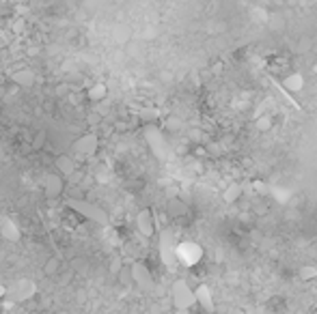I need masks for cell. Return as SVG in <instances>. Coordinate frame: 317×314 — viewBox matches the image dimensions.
Masks as SVG:
<instances>
[{"instance_id":"44dd1931","label":"cell","mask_w":317,"mask_h":314,"mask_svg":"<svg viewBox=\"0 0 317 314\" xmlns=\"http://www.w3.org/2000/svg\"><path fill=\"white\" fill-rule=\"evenodd\" d=\"M272 125H274V123H272V116H270V114H261V116H259V119L255 121V127H257L261 134L270 132Z\"/></svg>"},{"instance_id":"ac0fdd59","label":"cell","mask_w":317,"mask_h":314,"mask_svg":"<svg viewBox=\"0 0 317 314\" xmlns=\"http://www.w3.org/2000/svg\"><path fill=\"white\" fill-rule=\"evenodd\" d=\"M168 213L173 215V218H181V215H186L188 211V207H186V202L181 200V198H171L168 200Z\"/></svg>"},{"instance_id":"4316f807","label":"cell","mask_w":317,"mask_h":314,"mask_svg":"<svg viewBox=\"0 0 317 314\" xmlns=\"http://www.w3.org/2000/svg\"><path fill=\"white\" fill-rule=\"evenodd\" d=\"M65 93H67V86H65V84H61V86L56 88V95H65Z\"/></svg>"},{"instance_id":"9c48e42d","label":"cell","mask_w":317,"mask_h":314,"mask_svg":"<svg viewBox=\"0 0 317 314\" xmlns=\"http://www.w3.org/2000/svg\"><path fill=\"white\" fill-rule=\"evenodd\" d=\"M136 228H138V233L147 239H151L155 235L158 224H155V215L151 209H140L138 211V215H136Z\"/></svg>"},{"instance_id":"8992f818","label":"cell","mask_w":317,"mask_h":314,"mask_svg":"<svg viewBox=\"0 0 317 314\" xmlns=\"http://www.w3.org/2000/svg\"><path fill=\"white\" fill-rule=\"evenodd\" d=\"M97 149H100V138L89 132V134H82L74 145H71V151L80 157H95L97 155Z\"/></svg>"},{"instance_id":"f546056e","label":"cell","mask_w":317,"mask_h":314,"mask_svg":"<svg viewBox=\"0 0 317 314\" xmlns=\"http://www.w3.org/2000/svg\"><path fill=\"white\" fill-rule=\"evenodd\" d=\"M0 13H2V4H0Z\"/></svg>"},{"instance_id":"484cf974","label":"cell","mask_w":317,"mask_h":314,"mask_svg":"<svg viewBox=\"0 0 317 314\" xmlns=\"http://www.w3.org/2000/svg\"><path fill=\"white\" fill-rule=\"evenodd\" d=\"M190 138L192 140H201V138H203V132H199V129H190Z\"/></svg>"},{"instance_id":"52a82bcc","label":"cell","mask_w":317,"mask_h":314,"mask_svg":"<svg viewBox=\"0 0 317 314\" xmlns=\"http://www.w3.org/2000/svg\"><path fill=\"white\" fill-rule=\"evenodd\" d=\"M145 138H147V145L153 151V155H158L160 159H164V157H166V138H164V134H162L155 125H147L145 127Z\"/></svg>"},{"instance_id":"6da1fadb","label":"cell","mask_w":317,"mask_h":314,"mask_svg":"<svg viewBox=\"0 0 317 314\" xmlns=\"http://www.w3.org/2000/svg\"><path fill=\"white\" fill-rule=\"evenodd\" d=\"M67 209H71V211L78 213L80 218L93 222V224H100V226H108L110 224V215L106 213V209L97 207L95 202H89L84 198H69L67 200Z\"/></svg>"},{"instance_id":"f1b7e54d","label":"cell","mask_w":317,"mask_h":314,"mask_svg":"<svg viewBox=\"0 0 317 314\" xmlns=\"http://www.w3.org/2000/svg\"><path fill=\"white\" fill-rule=\"evenodd\" d=\"M231 314H246V312H244V310H239V308H237V310H233Z\"/></svg>"},{"instance_id":"603a6c76","label":"cell","mask_w":317,"mask_h":314,"mask_svg":"<svg viewBox=\"0 0 317 314\" xmlns=\"http://www.w3.org/2000/svg\"><path fill=\"white\" fill-rule=\"evenodd\" d=\"M121 271H123V258L114 256V258H112V263H110V273H112V276H119Z\"/></svg>"},{"instance_id":"4dcf8cb0","label":"cell","mask_w":317,"mask_h":314,"mask_svg":"<svg viewBox=\"0 0 317 314\" xmlns=\"http://www.w3.org/2000/svg\"><path fill=\"white\" fill-rule=\"evenodd\" d=\"M315 74H317V65H315Z\"/></svg>"},{"instance_id":"83f0119b","label":"cell","mask_w":317,"mask_h":314,"mask_svg":"<svg viewBox=\"0 0 317 314\" xmlns=\"http://www.w3.org/2000/svg\"><path fill=\"white\" fill-rule=\"evenodd\" d=\"M2 297H6V286L0 284V299H2Z\"/></svg>"},{"instance_id":"7c38bea8","label":"cell","mask_w":317,"mask_h":314,"mask_svg":"<svg viewBox=\"0 0 317 314\" xmlns=\"http://www.w3.org/2000/svg\"><path fill=\"white\" fill-rule=\"evenodd\" d=\"M194 299H197V306H201L205 312H213L216 310V302H213V293L210 291L207 284H199L194 289Z\"/></svg>"},{"instance_id":"30bf717a","label":"cell","mask_w":317,"mask_h":314,"mask_svg":"<svg viewBox=\"0 0 317 314\" xmlns=\"http://www.w3.org/2000/svg\"><path fill=\"white\" fill-rule=\"evenodd\" d=\"M41 187H43L45 198H58V196L63 194L65 181H63V176H61V174H56V172H48V174L43 176Z\"/></svg>"},{"instance_id":"2e32d148","label":"cell","mask_w":317,"mask_h":314,"mask_svg":"<svg viewBox=\"0 0 317 314\" xmlns=\"http://www.w3.org/2000/svg\"><path fill=\"white\" fill-rule=\"evenodd\" d=\"M242 194H244V189H242L239 183H229L226 189L222 192V200L226 202V205H233V202H237L239 198H242Z\"/></svg>"},{"instance_id":"ba28073f","label":"cell","mask_w":317,"mask_h":314,"mask_svg":"<svg viewBox=\"0 0 317 314\" xmlns=\"http://www.w3.org/2000/svg\"><path fill=\"white\" fill-rule=\"evenodd\" d=\"M175 247H177V243L173 241V235L168 231L160 233V256L168 269H175V265H177V260H175Z\"/></svg>"},{"instance_id":"e0dca14e","label":"cell","mask_w":317,"mask_h":314,"mask_svg":"<svg viewBox=\"0 0 317 314\" xmlns=\"http://www.w3.org/2000/svg\"><path fill=\"white\" fill-rule=\"evenodd\" d=\"M106 95H108V86L104 82H95L93 86H89L87 90V97H89V101H104L106 99Z\"/></svg>"},{"instance_id":"cb8c5ba5","label":"cell","mask_w":317,"mask_h":314,"mask_svg":"<svg viewBox=\"0 0 317 314\" xmlns=\"http://www.w3.org/2000/svg\"><path fill=\"white\" fill-rule=\"evenodd\" d=\"M252 211H255L257 215H268V211H270V209L265 207V202H261V200H259V202H255V207H252Z\"/></svg>"},{"instance_id":"ffe728a7","label":"cell","mask_w":317,"mask_h":314,"mask_svg":"<svg viewBox=\"0 0 317 314\" xmlns=\"http://www.w3.org/2000/svg\"><path fill=\"white\" fill-rule=\"evenodd\" d=\"M298 276H300V280H304V282H311V280L317 278V267L315 265H302Z\"/></svg>"},{"instance_id":"9a60e30c","label":"cell","mask_w":317,"mask_h":314,"mask_svg":"<svg viewBox=\"0 0 317 314\" xmlns=\"http://www.w3.org/2000/svg\"><path fill=\"white\" fill-rule=\"evenodd\" d=\"M0 235H2L6 241H19V237H22L17 224H13L11 220H4L2 224H0Z\"/></svg>"},{"instance_id":"5bb4252c","label":"cell","mask_w":317,"mask_h":314,"mask_svg":"<svg viewBox=\"0 0 317 314\" xmlns=\"http://www.w3.org/2000/svg\"><path fill=\"white\" fill-rule=\"evenodd\" d=\"M54 166H56V174L61 176H71L76 172V163L71 155H58L54 159Z\"/></svg>"},{"instance_id":"277c9868","label":"cell","mask_w":317,"mask_h":314,"mask_svg":"<svg viewBox=\"0 0 317 314\" xmlns=\"http://www.w3.org/2000/svg\"><path fill=\"white\" fill-rule=\"evenodd\" d=\"M201 258H203V250L194 241H184V243H177V247H175V260L186 267H194L197 263H201Z\"/></svg>"},{"instance_id":"5b68a950","label":"cell","mask_w":317,"mask_h":314,"mask_svg":"<svg viewBox=\"0 0 317 314\" xmlns=\"http://www.w3.org/2000/svg\"><path fill=\"white\" fill-rule=\"evenodd\" d=\"M129 278H132V284H136L140 291L145 293H151L155 289V282H153V276L151 271H149V267L145 263H140V260H134L132 265H129Z\"/></svg>"},{"instance_id":"d6986e66","label":"cell","mask_w":317,"mask_h":314,"mask_svg":"<svg viewBox=\"0 0 317 314\" xmlns=\"http://www.w3.org/2000/svg\"><path fill=\"white\" fill-rule=\"evenodd\" d=\"M58 271H61V260H58L56 256H50L43 265V276L54 278V276H58Z\"/></svg>"},{"instance_id":"7402d4cb","label":"cell","mask_w":317,"mask_h":314,"mask_svg":"<svg viewBox=\"0 0 317 314\" xmlns=\"http://www.w3.org/2000/svg\"><path fill=\"white\" fill-rule=\"evenodd\" d=\"M45 142H48V134H45L43 129H41V132H37V134H35V138H32V149L41 151V149L45 147Z\"/></svg>"},{"instance_id":"d4e9b609","label":"cell","mask_w":317,"mask_h":314,"mask_svg":"<svg viewBox=\"0 0 317 314\" xmlns=\"http://www.w3.org/2000/svg\"><path fill=\"white\" fill-rule=\"evenodd\" d=\"M166 127H168V129H179V127H181V121L175 119V116H171V119L166 121Z\"/></svg>"},{"instance_id":"7a4b0ae2","label":"cell","mask_w":317,"mask_h":314,"mask_svg":"<svg viewBox=\"0 0 317 314\" xmlns=\"http://www.w3.org/2000/svg\"><path fill=\"white\" fill-rule=\"evenodd\" d=\"M171 299H173V306L181 312L186 310H192L197 306V299H194V289L186 280H175L173 286H171Z\"/></svg>"},{"instance_id":"3957f363","label":"cell","mask_w":317,"mask_h":314,"mask_svg":"<svg viewBox=\"0 0 317 314\" xmlns=\"http://www.w3.org/2000/svg\"><path fill=\"white\" fill-rule=\"evenodd\" d=\"M35 295H37V284L32 282V280L22 278V280H15L13 284L6 286V297L15 304L28 302V299H32Z\"/></svg>"},{"instance_id":"8fae6325","label":"cell","mask_w":317,"mask_h":314,"mask_svg":"<svg viewBox=\"0 0 317 314\" xmlns=\"http://www.w3.org/2000/svg\"><path fill=\"white\" fill-rule=\"evenodd\" d=\"M278 88H281L287 97L302 93V90H304V76L298 74V71H294V74H287L281 80V84H278Z\"/></svg>"},{"instance_id":"4fadbf2b","label":"cell","mask_w":317,"mask_h":314,"mask_svg":"<svg viewBox=\"0 0 317 314\" xmlns=\"http://www.w3.org/2000/svg\"><path fill=\"white\" fill-rule=\"evenodd\" d=\"M11 82L17 84V86H22V88H30V86H35L37 76H35L32 69H17V71L11 74Z\"/></svg>"}]
</instances>
